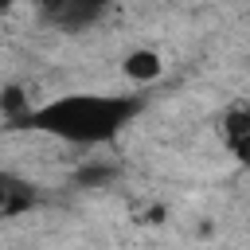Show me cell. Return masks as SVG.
<instances>
[{"label": "cell", "mask_w": 250, "mask_h": 250, "mask_svg": "<svg viewBox=\"0 0 250 250\" xmlns=\"http://www.w3.org/2000/svg\"><path fill=\"white\" fill-rule=\"evenodd\" d=\"M137 109H141V102L121 98V94H70V98H55L39 109H27L20 121L27 129L62 137L70 145H102V141H113Z\"/></svg>", "instance_id": "1"}, {"label": "cell", "mask_w": 250, "mask_h": 250, "mask_svg": "<svg viewBox=\"0 0 250 250\" xmlns=\"http://www.w3.org/2000/svg\"><path fill=\"white\" fill-rule=\"evenodd\" d=\"M39 4H43V16H47L55 27L74 31V27L94 23V20L105 12L109 0H39Z\"/></svg>", "instance_id": "2"}, {"label": "cell", "mask_w": 250, "mask_h": 250, "mask_svg": "<svg viewBox=\"0 0 250 250\" xmlns=\"http://www.w3.org/2000/svg\"><path fill=\"white\" fill-rule=\"evenodd\" d=\"M125 74H129L133 82H152V78L160 74V55H156V51H133V55L125 59Z\"/></svg>", "instance_id": "3"}, {"label": "cell", "mask_w": 250, "mask_h": 250, "mask_svg": "<svg viewBox=\"0 0 250 250\" xmlns=\"http://www.w3.org/2000/svg\"><path fill=\"white\" fill-rule=\"evenodd\" d=\"M23 207H31V191H27L23 184L0 176V215H16V211H23Z\"/></svg>", "instance_id": "4"}, {"label": "cell", "mask_w": 250, "mask_h": 250, "mask_svg": "<svg viewBox=\"0 0 250 250\" xmlns=\"http://www.w3.org/2000/svg\"><path fill=\"white\" fill-rule=\"evenodd\" d=\"M0 105H4V113H8V117H23V113L31 109L20 86H8V90H4V98H0Z\"/></svg>", "instance_id": "5"}, {"label": "cell", "mask_w": 250, "mask_h": 250, "mask_svg": "<svg viewBox=\"0 0 250 250\" xmlns=\"http://www.w3.org/2000/svg\"><path fill=\"white\" fill-rule=\"evenodd\" d=\"M250 137V109H230L227 113V141Z\"/></svg>", "instance_id": "6"}, {"label": "cell", "mask_w": 250, "mask_h": 250, "mask_svg": "<svg viewBox=\"0 0 250 250\" xmlns=\"http://www.w3.org/2000/svg\"><path fill=\"white\" fill-rule=\"evenodd\" d=\"M109 176H113L109 168H86V172H78L82 184H102V180H109Z\"/></svg>", "instance_id": "7"}, {"label": "cell", "mask_w": 250, "mask_h": 250, "mask_svg": "<svg viewBox=\"0 0 250 250\" xmlns=\"http://www.w3.org/2000/svg\"><path fill=\"white\" fill-rule=\"evenodd\" d=\"M234 152H238V160H246L250 164V137H238V141H227Z\"/></svg>", "instance_id": "8"}, {"label": "cell", "mask_w": 250, "mask_h": 250, "mask_svg": "<svg viewBox=\"0 0 250 250\" xmlns=\"http://www.w3.org/2000/svg\"><path fill=\"white\" fill-rule=\"evenodd\" d=\"M12 4H16V0H0V12H8V8H12Z\"/></svg>", "instance_id": "9"}]
</instances>
